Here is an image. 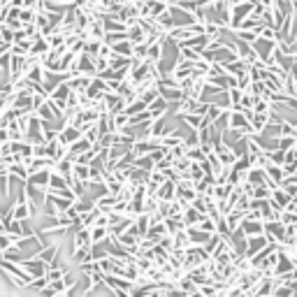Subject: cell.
<instances>
[{
	"instance_id": "obj_1",
	"label": "cell",
	"mask_w": 297,
	"mask_h": 297,
	"mask_svg": "<svg viewBox=\"0 0 297 297\" xmlns=\"http://www.w3.org/2000/svg\"><path fill=\"white\" fill-rule=\"evenodd\" d=\"M251 10H253V3H251V0H242V3H237V5L230 10V28H228V30H237L239 23L251 14Z\"/></svg>"
},
{
	"instance_id": "obj_2",
	"label": "cell",
	"mask_w": 297,
	"mask_h": 297,
	"mask_svg": "<svg viewBox=\"0 0 297 297\" xmlns=\"http://www.w3.org/2000/svg\"><path fill=\"white\" fill-rule=\"evenodd\" d=\"M265 237L270 239V242H279L283 244V239H286V226L281 223V220H265Z\"/></svg>"
},
{
	"instance_id": "obj_3",
	"label": "cell",
	"mask_w": 297,
	"mask_h": 297,
	"mask_svg": "<svg viewBox=\"0 0 297 297\" xmlns=\"http://www.w3.org/2000/svg\"><path fill=\"white\" fill-rule=\"evenodd\" d=\"M21 267L28 272V274L33 276V279H38V276H47V270H49V265L44 263L40 255H33V258H26L21 263Z\"/></svg>"
},
{
	"instance_id": "obj_4",
	"label": "cell",
	"mask_w": 297,
	"mask_h": 297,
	"mask_svg": "<svg viewBox=\"0 0 297 297\" xmlns=\"http://www.w3.org/2000/svg\"><path fill=\"white\" fill-rule=\"evenodd\" d=\"M72 75H88V77H95L98 72H95V58L88 54H79L77 56V63H75V72Z\"/></svg>"
},
{
	"instance_id": "obj_5",
	"label": "cell",
	"mask_w": 297,
	"mask_h": 297,
	"mask_svg": "<svg viewBox=\"0 0 297 297\" xmlns=\"http://www.w3.org/2000/svg\"><path fill=\"white\" fill-rule=\"evenodd\" d=\"M102 100H105L107 112H109V114H119V112H126V107H128L126 98H123V95H119V93H112V91H107V93L102 95Z\"/></svg>"
},
{
	"instance_id": "obj_6",
	"label": "cell",
	"mask_w": 297,
	"mask_h": 297,
	"mask_svg": "<svg viewBox=\"0 0 297 297\" xmlns=\"http://www.w3.org/2000/svg\"><path fill=\"white\" fill-rule=\"evenodd\" d=\"M84 132L79 130L77 126H72V123H67L65 128H63L61 132H58V144H63V146H70V144H75L79 137H82Z\"/></svg>"
},
{
	"instance_id": "obj_7",
	"label": "cell",
	"mask_w": 297,
	"mask_h": 297,
	"mask_svg": "<svg viewBox=\"0 0 297 297\" xmlns=\"http://www.w3.org/2000/svg\"><path fill=\"white\" fill-rule=\"evenodd\" d=\"M156 198L160 200V202H172V200H176V183L174 181H163L158 186V191H156Z\"/></svg>"
},
{
	"instance_id": "obj_8",
	"label": "cell",
	"mask_w": 297,
	"mask_h": 297,
	"mask_svg": "<svg viewBox=\"0 0 297 297\" xmlns=\"http://www.w3.org/2000/svg\"><path fill=\"white\" fill-rule=\"evenodd\" d=\"M270 244V239L265 235H255V237H246V258H251V255H255L258 251H263L265 246Z\"/></svg>"
},
{
	"instance_id": "obj_9",
	"label": "cell",
	"mask_w": 297,
	"mask_h": 297,
	"mask_svg": "<svg viewBox=\"0 0 297 297\" xmlns=\"http://www.w3.org/2000/svg\"><path fill=\"white\" fill-rule=\"evenodd\" d=\"M186 235H188V239H191V244H195V246H204V244L209 242V232H204V230H200L198 226H191V228H186Z\"/></svg>"
},
{
	"instance_id": "obj_10",
	"label": "cell",
	"mask_w": 297,
	"mask_h": 297,
	"mask_svg": "<svg viewBox=\"0 0 297 297\" xmlns=\"http://www.w3.org/2000/svg\"><path fill=\"white\" fill-rule=\"evenodd\" d=\"M91 79L88 75H70V79H67V86L72 88V91H77V93H84L88 86H91Z\"/></svg>"
},
{
	"instance_id": "obj_11",
	"label": "cell",
	"mask_w": 297,
	"mask_h": 297,
	"mask_svg": "<svg viewBox=\"0 0 297 297\" xmlns=\"http://www.w3.org/2000/svg\"><path fill=\"white\" fill-rule=\"evenodd\" d=\"M242 232L246 237H255V235H265V226H263V220H251V218H242Z\"/></svg>"
},
{
	"instance_id": "obj_12",
	"label": "cell",
	"mask_w": 297,
	"mask_h": 297,
	"mask_svg": "<svg viewBox=\"0 0 297 297\" xmlns=\"http://www.w3.org/2000/svg\"><path fill=\"white\" fill-rule=\"evenodd\" d=\"M246 181L251 183V186H267V172L263 170V167H251V170L246 172Z\"/></svg>"
},
{
	"instance_id": "obj_13",
	"label": "cell",
	"mask_w": 297,
	"mask_h": 297,
	"mask_svg": "<svg viewBox=\"0 0 297 297\" xmlns=\"http://www.w3.org/2000/svg\"><path fill=\"white\" fill-rule=\"evenodd\" d=\"M51 47H49V40L44 38V35H38V38L33 40V47H30V54L28 56H35V58H42L47 51H49Z\"/></svg>"
},
{
	"instance_id": "obj_14",
	"label": "cell",
	"mask_w": 297,
	"mask_h": 297,
	"mask_svg": "<svg viewBox=\"0 0 297 297\" xmlns=\"http://www.w3.org/2000/svg\"><path fill=\"white\" fill-rule=\"evenodd\" d=\"M114 202H116V195H112V193H102L100 198H95V200H93L95 209H98V211H102V214H107V211H112V207H114Z\"/></svg>"
},
{
	"instance_id": "obj_15",
	"label": "cell",
	"mask_w": 297,
	"mask_h": 297,
	"mask_svg": "<svg viewBox=\"0 0 297 297\" xmlns=\"http://www.w3.org/2000/svg\"><path fill=\"white\" fill-rule=\"evenodd\" d=\"M49 176H51V170H38V172H33V174L28 176V181L35 183L38 188H44V191H47V186H49Z\"/></svg>"
},
{
	"instance_id": "obj_16",
	"label": "cell",
	"mask_w": 297,
	"mask_h": 297,
	"mask_svg": "<svg viewBox=\"0 0 297 297\" xmlns=\"http://www.w3.org/2000/svg\"><path fill=\"white\" fill-rule=\"evenodd\" d=\"M202 216H204V214H200V211L195 209L193 204H188L186 209H183V226H186V228H191V226H198L200 220H202Z\"/></svg>"
},
{
	"instance_id": "obj_17",
	"label": "cell",
	"mask_w": 297,
	"mask_h": 297,
	"mask_svg": "<svg viewBox=\"0 0 297 297\" xmlns=\"http://www.w3.org/2000/svg\"><path fill=\"white\" fill-rule=\"evenodd\" d=\"M176 47H179V58H183V61H191V63L202 61L200 51H195L193 47H186V44H176Z\"/></svg>"
},
{
	"instance_id": "obj_18",
	"label": "cell",
	"mask_w": 297,
	"mask_h": 297,
	"mask_svg": "<svg viewBox=\"0 0 297 297\" xmlns=\"http://www.w3.org/2000/svg\"><path fill=\"white\" fill-rule=\"evenodd\" d=\"M128 40H130L132 44H139V42H144V40H146V33H144V28L139 26L137 21L132 23V26H128Z\"/></svg>"
},
{
	"instance_id": "obj_19",
	"label": "cell",
	"mask_w": 297,
	"mask_h": 297,
	"mask_svg": "<svg viewBox=\"0 0 297 297\" xmlns=\"http://www.w3.org/2000/svg\"><path fill=\"white\" fill-rule=\"evenodd\" d=\"M112 51L114 54H119V56H126V58H130L132 56V42L130 40H119V42H114L112 44Z\"/></svg>"
},
{
	"instance_id": "obj_20",
	"label": "cell",
	"mask_w": 297,
	"mask_h": 297,
	"mask_svg": "<svg viewBox=\"0 0 297 297\" xmlns=\"http://www.w3.org/2000/svg\"><path fill=\"white\" fill-rule=\"evenodd\" d=\"M116 242L121 244L123 248H132V246H137V244H139V237L132 235L130 230H126V232H121V235L116 237Z\"/></svg>"
},
{
	"instance_id": "obj_21",
	"label": "cell",
	"mask_w": 297,
	"mask_h": 297,
	"mask_svg": "<svg viewBox=\"0 0 297 297\" xmlns=\"http://www.w3.org/2000/svg\"><path fill=\"white\" fill-rule=\"evenodd\" d=\"M107 237H109V228H102V226H93V228H91V246H93V244H100V242H105Z\"/></svg>"
},
{
	"instance_id": "obj_22",
	"label": "cell",
	"mask_w": 297,
	"mask_h": 297,
	"mask_svg": "<svg viewBox=\"0 0 297 297\" xmlns=\"http://www.w3.org/2000/svg\"><path fill=\"white\" fill-rule=\"evenodd\" d=\"M30 47H33V40H19V42L12 44V54L14 56H28L30 54Z\"/></svg>"
},
{
	"instance_id": "obj_23",
	"label": "cell",
	"mask_w": 297,
	"mask_h": 297,
	"mask_svg": "<svg viewBox=\"0 0 297 297\" xmlns=\"http://www.w3.org/2000/svg\"><path fill=\"white\" fill-rule=\"evenodd\" d=\"M270 123V114H255L251 116V128H253V132H263L265 126Z\"/></svg>"
},
{
	"instance_id": "obj_24",
	"label": "cell",
	"mask_w": 297,
	"mask_h": 297,
	"mask_svg": "<svg viewBox=\"0 0 297 297\" xmlns=\"http://www.w3.org/2000/svg\"><path fill=\"white\" fill-rule=\"evenodd\" d=\"M72 174L77 176L79 181L86 183L88 179H91V165H82V163H75V165H72Z\"/></svg>"
},
{
	"instance_id": "obj_25",
	"label": "cell",
	"mask_w": 297,
	"mask_h": 297,
	"mask_svg": "<svg viewBox=\"0 0 297 297\" xmlns=\"http://www.w3.org/2000/svg\"><path fill=\"white\" fill-rule=\"evenodd\" d=\"M148 61H154V63H160L163 61V42H154V44H148V54H146Z\"/></svg>"
},
{
	"instance_id": "obj_26",
	"label": "cell",
	"mask_w": 297,
	"mask_h": 297,
	"mask_svg": "<svg viewBox=\"0 0 297 297\" xmlns=\"http://www.w3.org/2000/svg\"><path fill=\"white\" fill-rule=\"evenodd\" d=\"M176 288H181V290L186 292V295H191V292H195V290H198V286H195V281H193L188 274H183L181 279L176 281Z\"/></svg>"
},
{
	"instance_id": "obj_27",
	"label": "cell",
	"mask_w": 297,
	"mask_h": 297,
	"mask_svg": "<svg viewBox=\"0 0 297 297\" xmlns=\"http://www.w3.org/2000/svg\"><path fill=\"white\" fill-rule=\"evenodd\" d=\"M26 77L30 79L33 84H42V79H44V67H42V63H35V65L28 70Z\"/></svg>"
},
{
	"instance_id": "obj_28",
	"label": "cell",
	"mask_w": 297,
	"mask_h": 297,
	"mask_svg": "<svg viewBox=\"0 0 297 297\" xmlns=\"http://www.w3.org/2000/svg\"><path fill=\"white\" fill-rule=\"evenodd\" d=\"M70 93H72V88L67 86V82H63V84H58V86H56L49 95H51V98H56V100H65V102H67V95H70Z\"/></svg>"
},
{
	"instance_id": "obj_29",
	"label": "cell",
	"mask_w": 297,
	"mask_h": 297,
	"mask_svg": "<svg viewBox=\"0 0 297 297\" xmlns=\"http://www.w3.org/2000/svg\"><path fill=\"white\" fill-rule=\"evenodd\" d=\"M35 14H38L35 7H21V10H19V21H21L23 26H26V23H35Z\"/></svg>"
},
{
	"instance_id": "obj_30",
	"label": "cell",
	"mask_w": 297,
	"mask_h": 297,
	"mask_svg": "<svg viewBox=\"0 0 297 297\" xmlns=\"http://www.w3.org/2000/svg\"><path fill=\"white\" fill-rule=\"evenodd\" d=\"M47 286H49V279H47V276H38V279H30V283L26 286V290L40 292L42 288H47Z\"/></svg>"
},
{
	"instance_id": "obj_31",
	"label": "cell",
	"mask_w": 297,
	"mask_h": 297,
	"mask_svg": "<svg viewBox=\"0 0 297 297\" xmlns=\"http://www.w3.org/2000/svg\"><path fill=\"white\" fill-rule=\"evenodd\" d=\"M158 86H148V88H144L142 93H139V100H144V102H146V107L151 105V102H154L156 98H158Z\"/></svg>"
},
{
	"instance_id": "obj_32",
	"label": "cell",
	"mask_w": 297,
	"mask_h": 297,
	"mask_svg": "<svg viewBox=\"0 0 297 297\" xmlns=\"http://www.w3.org/2000/svg\"><path fill=\"white\" fill-rule=\"evenodd\" d=\"M144 109H148V107H146V102L137 98V100H132V102H128L126 114H128V116H132V114H139V112H144Z\"/></svg>"
},
{
	"instance_id": "obj_33",
	"label": "cell",
	"mask_w": 297,
	"mask_h": 297,
	"mask_svg": "<svg viewBox=\"0 0 297 297\" xmlns=\"http://www.w3.org/2000/svg\"><path fill=\"white\" fill-rule=\"evenodd\" d=\"M267 158H270V163H274V165H286V151H281V148H274V151H270L267 154Z\"/></svg>"
},
{
	"instance_id": "obj_34",
	"label": "cell",
	"mask_w": 297,
	"mask_h": 297,
	"mask_svg": "<svg viewBox=\"0 0 297 297\" xmlns=\"http://www.w3.org/2000/svg\"><path fill=\"white\" fill-rule=\"evenodd\" d=\"M198 228L200 230H204V232H209V235H214L216 232V220L211 218V216H202V220L198 223Z\"/></svg>"
},
{
	"instance_id": "obj_35",
	"label": "cell",
	"mask_w": 297,
	"mask_h": 297,
	"mask_svg": "<svg viewBox=\"0 0 297 297\" xmlns=\"http://www.w3.org/2000/svg\"><path fill=\"white\" fill-rule=\"evenodd\" d=\"M270 195H272L270 186H255L253 193H251V198L253 200H270Z\"/></svg>"
},
{
	"instance_id": "obj_36",
	"label": "cell",
	"mask_w": 297,
	"mask_h": 297,
	"mask_svg": "<svg viewBox=\"0 0 297 297\" xmlns=\"http://www.w3.org/2000/svg\"><path fill=\"white\" fill-rule=\"evenodd\" d=\"M12 244H17V237L14 235H10V232H0V253L5 251V248H10Z\"/></svg>"
},
{
	"instance_id": "obj_37",
	"label": "cell",
	"mask_w": 297,
	"mask_h": 297,
	"mask_svg": "<svg viewBox=\"0 0 297 297\" xmlns=\"http://www.w3.org/2000/svg\"><path fill=\"white\" fill-rule=\"evenodd\" d=\"M84 137H86V139H88V142H91V144H95V142H98V139H100L98 121H95V123H93V126H88V128H86V130H84Z\"/></svg>"
},
{
	"instance_id": "obj_38",
	"label": "cell",
	"mask_w": 297,
	"mask_h": 297,
	"mask_svg": "<svg viewBox=\"0 0 297 297\" xmlns=\"http://www.w3.org/2000/svg\"><path fill=\"white\" fill-rule=\"evenodd\" d=\"M0 40L7 44H14V30L10 26H5V23H0Z\"/></svg>"
},
{
	"instance_id": "obj_39",
	"label": "cell",
	"mask_w": 297,
	"mask_h": 297,
	"mask_svg": "<svg viewBox=\"0 0 297 297\" xmlns=\"http://www.w3.org/2000/svg\"><path fill=\"white\" fill-rule=\"evenodd\" d=\"M10 63H12V51H5V54L0 56V72L7 77V72H10Z\"/></svg>"
},
{
	"instance_id": "obj_40",
	"label": "cell",
	"mask_w": 297,
	"mask_h": 297,
	"mask_svg": "<svg viewBox=\"0 0 297 297\" xmlns=\"http://www.w3.org/2000/svg\"><path fill=\"white\" fill-rule=\"evenodd\" d=\"M188 176H191L193 181H200V179H202L204 172H202V167H200V163H193L191 170H188Z\"/></svg>"
},
{
	"instance_id": "obj_41",
	"label": "cell",
	"mask_w": 297,
	"mask_h": 297,
	"mask_svg": "<svg viewBox=\"0 0 297 297\" xmlns=\"http://www.w3.org/2000/svg\"><path fill=\"white\" fill-rule=\"evenodd\" d=\"M297 146V137H279V148L281 151H288V148Z\"/></svg>"
},
{
	"instance_id": "obj_42",
	"label": "cell",
	"mask_w": 297,
	"mask_h": 297,
	"mask_svg": "<svg viewBox=\"0 0 297 297\" xmlns=\"http://www.w3.org/2000/svg\"><path fill=\"white\" fill-rule=\"evenodd\" d=\"M112 211H114V214H123V216H128V200H116L114 207H112Z\"/></svg>"
},
{
	"instance_id": "obj_43",
	"label": "cell",
	"mask_w": 297,
	"mask_h": 297,
	"mask_svg": "<svg viewBox=\"0 0 297 297\" xmlns=\"http://www.w3.org/2000/svg\"><path fill=\"white\" fill-rule=\"evenodd\" d=\"M107 67H109V61H107V58H102V56H95V72H105Z\"/></svg>"
},
{
	"instance_id": "obj_44",
	"label": "cell",
	"mask_w": 297,
	"mask_h": 297,
	"mask_svg": "<svg viewBox=\"0 0 297 297\" xmlns=\"http://www.w3.org/2000/svg\"><path fill=\"white\" fill-rule=\"evenodd\" d=\"M260 38H265V40H276V30L272 26H263L260 28Z\"/></svg>"
},
{
	"instance_id": "obj_45",
	"label": "cell",
	"mask_w": 297,
	"mask_h": 297,
	"mask_svg": "<svg viewBox=\"0 0 297 297\" xmlns=\"http://www.w3.org/2000/svg\"><path fill=\"white\" fill-rule=\"evenodd\" d=\"M10 142V130L7 128H0V144H7Z\"/></svg>"
},
{
	"instance_id": "obj_46",
	"label": "cell",
	"mask_w": 297,
	"mask_h": 297,
	"mask_svg": "<svg viewBox=\"0 0 297 297\" xmlns=\"http://www.w3.org/2000/svg\"><path fill=\"white\" fill-rule=\"evenodd\" d=\"M290 290H292V297H297V279L290 281Z\"/></svg>"
},
{
	"instance_id": "obj_47",
	"label": "cell",
	"mask_w": 297,
	"mask_h": 297,
	"mask_svg": "<svg viewBox=\"0 0 297 297\" xmlns=\"http://www.w3.org/2000/svg\"><path fill=\"white\" fill-rule=\"evenodd\" d=\"M121 5H130V3H135V0H119Z\"/></svg>"
},
{
	"instance_id": "obj_48",
	"label": "cell",
	"mask_w": 297,
	"mask_h": 297,
	"mask_svg": "<svg viewBox=\"0 0 297 297\" xmlns=\"http://www.w3.org/2000/svg\"><path fill=\"white\" fill-rule=\"evenodd\" d=\"M56 3H65L67 5V3H75V0H56Z\"/></svg>"
},
{
	"instance_id": "obj_49",
	"label": "cell",
	"mask_w": 297,
	"mask_h": 297,
	"mask_svg": "<svg viewBox=\"0 0 297 297\" xmlns=\"http://www.w3.org/2000/svg\"><path fill=\"white\" fill-rule=\"evenodd\" d=\"M295 128H297V123H295Z\"/></svg>"
}]
</instances>
